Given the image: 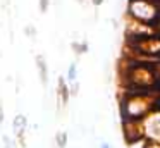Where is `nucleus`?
I'll list each match as a JSON object with an SVG mask.
<instances>
[{
	"label": "nucleus",
	"instance_id": "nucleus-1",
	"mask_svg": "<svg viewBox=\"0 0 160 148\" xmlns=\"http://www.w3.org/2000/svg\"><path fill=\"white\" fill-rule=\"evenodd\" d=\"M28 126H29L28 117L22 115V114H18V115L14 117V120H12V129H14L16 138H18V141L21 143V146H24V145H26L24 138H26V131H28Z\"/></svg>",
	"mask_w": 160,
	"mask_h": 148
},
{
	"label": "nucleus",
	"instance_id": "nucleus-2",
	"mask_svg": "<svg viewBox=\"0 0 160 148\" xmlns=\"http://www.w3.org/2000/svg\"><path fill=\"white\" fill-rule=\"evenodd\" d=\"M35 64H36V69H38L40 81H42L43 86H47L48 84V65H47V60L42 57V55H36Z\"/></svg>",
	"mask_w": 160,
	"mask_h": 148
},
{
	"label": "nucleus",
	"instance_id": "nucleus-3",
	"mask_svg": "<svg viewBox=\"0 0 160 148\" xmlns=\"http://www.w3.org/2000/svg\"><path fill=\"white\" fill-rule=\"evenodd\" d=\"M57 96L60 98L62 105H67L71 98V93H69V84H67V79L59 78V84H57Z\"/></svg>",
	"mask_w": 160,
	"mask_h": 148
},
{
	"label": "nucleus",
	"instance_id": "nucleus-4",
	"mask_svg": "<svg viewBox=\"0 0 160 148\" xmlns=\"http://www.w3.org/2000/svg\"><path fill=\"white\" fill-rule=\"evenodd\" d=\"M67 133H64V131H59V133L55 134V146L57 148H66L67 146Z\"/></svg>",
	"mask_w": 160,
	"mask_h": 148
},
{
	"label": "nucleus",
	"instance_id": "nucleus-5",
	"mask_svg": "<svg viewBox=\"0 0 160 148\" xmlns=\"http://www.w3.org/2000/svg\"><path fill=\"white\" fill-rule=\"evenodd\" d=\"M67 83H72V81H76V64H71L69 65V69H67Z\"/></svg>",
	"mask_w": 160,
	"mask_h": 148
},
{
	"label": "nucleus",
	"instance_id": "nucleus-6",
	"mask_svg": "<svg viewBox=\"0 0 160 148\" xmlns=\"http://www.w3.org/2000/svg\"><path fill=\"white\" fill-rule=\"evenodd\" d=\"M71 47H72V50L76 52V55H81V54H84V52L88 50V45L86 43H72Z\"/></svg>",
	"mask_w": 160,
	"mask_h": 148
},
{
	"label": "nucleus",
	"instance_id": "nucleus-7",
	"mask_svg": "<svg viewBox=\"0 0 160 148\" xmlns=\"http://www.w3.org/2000/svg\"><path fill=\"white\" fill-rule=\"evenodd\" d=\"M4 148H16V141H12L9 136H4Z\"/></svg>",
	"mask_w": 160,
	"mask_h": 148
},
{
	"label": "nucleus",
	"instance_id": "nucleus-8",
	"mask_svg": "<svg viewBox=\"0 0 160 148\" xmlns=\"http://www.w3.org/2000/svg\"><path fill=\"white\" fill-rule=\"evenodd\" d=\"M24 34H26V36H29V38H35L36 36V29L33 26H26L24 28Z\"/></svg>",
	"mask_w": 160,
	"mask_h": 148
},
{
	"label": "nucleus",
	"instance_id": "nucleus-9",
	"mask_svg": "<svg viewBox=\"0 0 160 148\" xmlns=\"http://www.w3.org/2000/svg\"><path fill=\"white\" fill-rule=\"evenodd\" d=\"M48 5H50V0H40V3H38L40 12H47V10H48Z\"/></svg>",
	"mask_w": 160,
	"mask_h": 148
},
{
	"label": "nucleus",
	"instance_id": "nucleus-10",
	"mask_svg": "<svg viewBox=\"0 0 160 148\" xmlns=\"http://www.w3.org/2000/svg\"><path fill=\"white\" fill-rule=\"evenodd\" d=\"M4 119H5V114H4V107L0 105V124L4 122Z\"/></svg>",
	"mask_w": 160,
	"mask_h": 148
},
{
	"label": "nucleus",
	"instance_id": "nucleus-11",
	"mask_svg": "<svg viewBox=\"0 0 160 148\" xmlns=\"http://www.w3.org/2000/svg\"><path fill=\"white\" fill-rule=\"evenodd\" d=\"M100 148H112V146H110V145H108V143H105V141H103V143L100 145Z\"/></svg>",
	"mask_w": 160,
	"mask_h": 148
},
{
	"label": "nucleus",
	"instance_id": "nucleus-12",
	"mask_svg": "<svg viewBox=\"0 0 160 148\" xmlns=\"http://www.w3.org/2000/svg\"><path fill=\"white\" fill-rule=\"evenodd\" d=\"M93 3H95V5H100V3H102V0H93Z\"/></svg>",
	"mask_w": 160,
	"mask_h": 148
}]
</instances>
